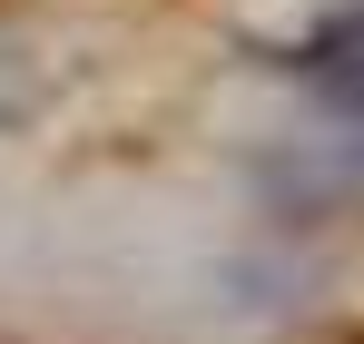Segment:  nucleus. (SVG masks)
I'll return each instance as SVG.
<instances>
[{
    "label": "nucleus",
    "mask_w": 364,
    "mask_h": 344,
    "mask_svg": "<svg viewBox=\"0 0 364 344\" xmlns=\"http://www.w3.org/2000/svg\"><path fill=\"white\" fill-rule=\"evenodd\" d=\"M296 69H305V79H315V89H325L345 118H364V10H335V20L305 40Z\"/></svg>",
    "instance_id": "1"
}]
</instances>
